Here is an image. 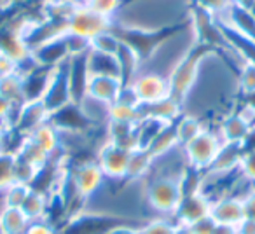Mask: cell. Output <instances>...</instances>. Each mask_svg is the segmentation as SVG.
<instances>
[{
    "mask_svg": "<svg viewBox=\"0 0 255 234\" xmlns=\"http://www.w3.org/2000/svg\"><path fill=\"white\" fill-rule=\"evenodd\" d=\"M173 128L178 147L184 149L189 142H192L205 129V124H203L201 119L196 114H182L177 121L173 122Z\"/></svg>",
    "mask_w": 255,
    "mask_h": 234,
    "instance_id": "4fadbf2b",
    "label": "cell"
},
{
    "mask_svg": "<svg viewBox=\"0 0 255 234\" xmlns=\"http://www.w3.org/2000/svg\"><path fill=\"white\" fill-rule=\"evenodd\" d=\"M184 171V170H182ZM180 175H156L145 184V201L154 212L161 215H170L177 212L182 201Z\"/></svg>",
    "mask_w": 255,
    "mask_h": 234,
    "instance_id": "6da1fadb",
    "label": "cell"
},
{
    "mask_svg": "<svg viewBox=\"0 0 255 234\" xmlns=\"http://www.w3.org/2000/svg\"><path fill=\"white\" fill-rule=\"evenodd\" d=\"M25 234H58V231L49 220H37V222H30Z\"/></svg>",
    "mask_w": 255,
    "mask_h": 234,
    "instance_id": "d4e9b609",
    "label": "cell"
},
{
    "mask_svg": "<svg viewBox=\"0 0 255 234\" xmlns=\"http://www.w3.org/2000/svg\"><path fill=\"white\" fill-rule=\"evenodd\" d=\"M70 175L75 189L84 199L93 198V194H96L100 191V187L103 185V180L107 178L96 161L81 163L79 166H75V170Z\"/></svg>",
    "mask_w": 255,
    "mask_h": 234,
    "instance_id": "ba28073f",
    "label": "cell"
},
{
    "mask_svg": "<svg viewBox=\"0 0 255 234\" xmlns=\"http://www.w3.org/2000/svg\"><path fill=\"white\" fill-rule=\"evenodd\" d=\"M154 163H156V159H154V156L147 149L133 150L131 157H129V163H128L126 178L129 182L147 180V177L152 173Z\"/></svg>",
    "mask_w": 255,
    "mask_h": 234,
    "instance_id": "8fae6325",
    "label": "cell"
},
{
    "mask_svg": "<svg viewBox=\"0 0 255 234\" xmlns=\"http://www.w3.org/2000/svg\"><path fill=\"white\" fill-rule=\"evenodd\" d=\"M14 164L16 156L12 152L0 154V192L14 184Z\"/></svg>",
    "mask_w": 255,
    "mask_h": 234,
    "instance_id": "d6986e66",
    "label": "cell"
},
{
    "mask_svg": "<svg viewBox=\"0 0 255 234\" xmlns=\"http://www.w3.org/2000/svg\"><path fill=\"white\" fill-rule=\"evenodd\" d=\"M82 5L89 7L91 11L98 12V14L114 19V14L121 9L123 2H121V0H84Z\"/></svg>",
    "mask_w": 255,
    "mask_h": 234,
    "instance_id": "7402d4cb",
    "label": "cell"
},
{
    "mask_svg": "<svg viewBox=\"0 0 255 234\" xmlns=\"http://www.w3.org/2000/svg\"><path fill=\"white\" fill-rule=\"evenodd\" d=\"M47 205H49V198L39 191H30L28 196L25 198L21 205V212L26 215L30 222H37V220H46L47 215Z\"/></svg>",
    "mask_w": 255,
    "mask_h": 234,
    "instance_id": "9a60e30c",
    "label": "cell"
},
{
    "mask_svg": "<svg viewBox=\"0 0 255 234\" xmlns=\"http://www.w3.org/2000/svg\"><path fill=\"white\" fill-rule=\"evenodd\" d=\"M240 170L248 180H252L255 184V149L245 150L243 159H241Z\"/></svg>",
    "mask_w": 255,
    "mask_h": 234,
    "instance_id": "cb8c5ba5",
    "label": "cell"
},
{
    "mask_svg": "<svg viewBox=\"0 0 255 234\" xmlns=\"http://www.w3.org/2000/svg\"><path fill=\"white\" fill-rule=\"evenodd\" d=\"M173 234H191V231H189V227H185V226H177Z\"/></svg>",
    "mask_w": 255,
    "mask_h": 234,
    "instance_id": "1f68e13d",
    "label": "cell"
},
{
    "mask_svg": "<svg viewBox=\"0 0 255 234\" xmlns=\"http://www.w3.org/2000/svg\"><path fill=\"white\" fill-rule=\"evenodd\" d=\"M133 93L138 98L140 105H154V103L161 102V100L170 96V82H168L166 75H161L159 72H140L131 84Z\"/></svg>",
    "mask_w": 255,
    "mask_h": 234,
    "instance_id": "277c9868",
    "label": "cell"
},
{
    "mask_svg": "<svg viewBox=\"0 0 255 234\" xmlns=\"http://www.w3.org/2000/svg\"><path fill=\"white\" fill-rule=\"evenodd\" d=\"M219 135L224 143H234V145H247L248 138L252 136V128L238 112L227 114L224 121L220 122Z\"/></svg>",
    "mask_w": 255,
    "mask_h": 234,
    "instance_id": "30bf717a",
    "label": "cell"
},
{
    "mask_svg": "<svg viewBox=\"0 0 255 234\" xmlns=\"http://www.w3.org/2000/svg\"><path fill=\"white\" fill-rule=\"evenodd\" d=\"M215 226L217 224L212 220V217H206V219L189 226V231H191V234H212L213 229H215Z\"/></svg>",
    "mask_w": 255,
    "mask_h": 234,
    "instance_id": "484cf974",
    "label": "cell"
},
{
    "mask_svg": "<svg viewBox=\"0 0 255 234\" xmlns=\"http://www.w3.org/2000/svg\"><path fill=\"white\" fill-rule=\"evenodd\" d=\"M192 2H194V7L215 16V18H222L233 5L231 0H192Z\"/></svg>",
    "mask_w": 255,
    "mask_h": 234,
    "instance_id": "44dd1931",
    "label": "cell"
},
{
    "mask_svg": "<svg viewBox=\"0 0 255 234\" xmlns=\"http://www.w3.org/2000/svg\"><path fill=\"white\" fill-rule=\"evenodd\" d=\"M123 81L116 75L88 74L86 81V96L105 105H112L123 89Z\"/></svg>",
    "mask_w": 255,
    "mask_h": 234,
    "instance_id": "52a82bcc",
    "label": "cell"
},
{
    "mask_svg": "<svg viewBox=\"0 0 255 234\" xmlns=\"http://www.w3.org/2000/svg\"><path fill=\"white\" fill-rule=\"evenodd\" d=\"M238 234H255V220L245 219L243 222L238 226Z\"/></svg>",
    "mask_w": 255,
    "mask_h": 234,
    "instance_id": "f546056e",
    "label": "cell"
},
{
    "mask_svg": "<svg viewBox=\"0 0 255 234\" xmlns=\"http://www.w3.org/2000/svg\"><path fill=\"white\" fill-rule=\"evenodd\" d=\"M30 226V220L21 212V208L5 206L0 212V227L4 234H25Z\"/></svg>",
    "mask_w": 255,
    "mask_h": 234,
    "instance_id": "5bb4252c",
    "label": "cell"
},
{
    "mask_svg": "<svg viewBox=\"0 0 255 234\" xmlns=\"http://www.w3.org/2000/svg\"><path fill=\"white\" fill-rule=\"evenodd\" d=\"M114 28V19L91 11L86 5H77L67 21V32L91 42L100 33Z\"/></svg>",
    "mask_w": 255,
    "mask_h": 234,
    "instance_id": "3957f363",
    "label": "cell"
},
{
    "mask_svg": "<svg viewBox=\"0 0 255 234\" xmlns=\"http://www.w3.org/2000/svg\"><path fill=\"white\" fill-rule=\"evenodd\" d=\"M175 227H177V224L173 219H150L140 229H142V234H173Z\"/></svg>",
    "mask_w": 255,
    "mask_h": 234,
    "instance_id": "603a6c76",
    "label": "cell"
},
{
    "mask_svg": "<svg viewBox=\"0 0 255 234\" xmlns=\"http://www.w3.org/2000/svg\"><path fill=\"white\" fill-rule=\"evenodd\" d=\"M210 208H212V201L203 192H194L182 198L177 212L173 213V220L177 226L189 227L210 217Z\"/></svg>",
    "mask_w": 255,
    "mask_h": 234,
    "instance_id": "8992f818",
    "label": "cell"
},
{
    "mask_svg": "<svg viewBox=\"0 0 255 234\" xmlns=\"http://www.w3.org/2000/svg\"><path fill=\"white\" fill-rule=\"evenodd\" d=\"M103 234H142V229L135 226H126V224H117V226H112Z\"/></svg>",
    "mask_w": 255,
    "mask_h": 234,
    "instance_id": "83f0119b",
    "label": "cell"
},
{
    "mask_svg": "<svg viewBox=\"0 0 255 234\" xmlns=\"http://www.w3.org/2000/svg\"><path fill=\"white\" fill-rule=\"evenodd\" d=\"M28 136L44 150V152L49 154V157H53L58 150L63 149V145H61V133L58 131L49 121H46L44 124H40L39 128H35Z\"/></svg>",
    "mask_w": 255,
    "mask_h": 234,
    "instance_id": "7c38bea8",
    "label": "cell"
},
{
    "mask_svg": "<svg viewBox=\"0 0 255 234\" xmlns=\"http://www.w3.org/2000/svg\"><path fill=\"white\" fill-rule=\"evenodd\" d=\"M238 88L243 95H255V61L243 60L238 74Z\"/></svg>",
    "mask_w": 255,
    "mask_h": 234,
    "instance_id": "ac0fdd59",
    "label": "cell"
},
{
    "mask_svg": "<svg viewBox=\"0 0 255 234\" xmlns=\"http://www.w3.org/2000/svg\"><path fill=\"white\" fill-rule=\"evenodd\" d=\"M89 44H91V49L98 51V53L116 56L117 51H119V46H121V39L112 28V30H109V32L100 33V35L95 37Z\"/></svg>",
    "mask_w": 255,
    "mask_h": 234,
    "instance_id": "e0dca14e",
    "label": "cell"
},
{
    "mask_svg": "<svg viewBox=\"0 0 255 234\" xmlns=\"http://www.w3.org/2000/svg\"><path fill=\"white\" fill-rule=\"evenodd\" d=\"M12 135V128L7 124H0V154L9 152L7 150V142Z\"/></svg>",
    "mask_w": 255,
    "mask_h": 234,
    "instance_id": "f1b7e54d",
    "label": "cell"
},
{
    "mask_svg": "<svg viewBox=\"0 0 255 234\" xmlns=\"http://www.w3.org/2000/svg\"><path fill=\"white\" fill-rule=\"evenodd\" d=\"M133 150H128L119 147L117 143L103 142V145L100 147L98 156H96V163L102 168V171L105 173L107 178H114V180H119V178H126L128 173V163H129V157H131Z\"/></svg>",
    "mask_w": 255,
    "mask_h": 234,
    "instance_id": "5b68a950",
    "label": "cell"
},
{
    "mask_svg": "<svg viewBox=\"0 0 255 234\" xmlns=\"http://www.w3.org/2000/svg\"><path fill=\"white\" fill-rule=\"evenodd\" d=\"M212 234H238V227L233 226H222V224H217L215 229Z\"/></svg>",
    "mask_w": 255,
    "mask_h": 234,
    "instance_id": "4dcf8cb0",
    "label": "cell"
},
{
    "mask_svg": "<svg viewBox=\"0 0 255 234\" xmlns=\"http://www.w3.org/2000/svg\"><path fill=\"white\" fill-rule=\"evenodd\" d=\"M30 191H32L30 185L14 182V184L9 185L4 191V205L11 206V208H21L23 201H25V198L28 196Z\"/></svg>",
    "mask_w": 255,
    "mask_h": 234,
    "instance_id": "ffe728a7",
    "label": "cell"
},
{
    "mask_svg": "<svg viewBox=\"0 0 255 234\" xmlns=\"http://www.w3.org/2000/svg\"><path fill=\"white\" fill-rule=\"evenodd\" d=\"M18 72V63L0 51V79Z\"/></svg>",
    "mask_w": 255,
    "mask_h": 234,
    "instance_id": "4316f807",
    "label": "cell"
},
{
    "mask_svg": "<svg viewBox=\"0 0 255 234\" xmlns=\"http://www.w3.org/2000/svg\"><path fill=\"white\" fill-rule=\"evenodd\" d=\"M0 95L7 98L12 105L21 107L25 103V95H23V75L19 72L11 74L7 77L0 79Z\"/></svg>",
    "mask_w": 255,
    "mask_h": 234,
    "instance_id": "2e32d148",
    "label": "cell"
},
{
    "mask_svg": "<svg viewBox=\"0 0 255 234\" xmlns=\"http://www.w3.org/2000/svg\"><path fill=\"white\" fill-rule=\"evenodd\" d=\"M224 142L220 138L219 131L205 128L192 142L184 147V156L187 164L199 171H206L213 164L215 157L219 156Z\"/></svg>",
    "mask_w": 255,
    "mask_h": 234,
    "instance_id": "7a4b0ae2",
    "label": "cell"
},
{
    "mask_svg": "<svg viewBox=\"0 0 255 234\" xmlns=\"http://www.w3.org/2000/svg\"><path fill=\"white\" fill-rule=\"evenodd\" d=\"M210 217L215 224L238 227L245 220L243 203L233 196H222L212 201Z\"/></svg>",
    "mask_w": 255,
    "mask_h": 234,
    "instance_id": "9c48e42d",
    "label": "cell"
}]
</instances>
